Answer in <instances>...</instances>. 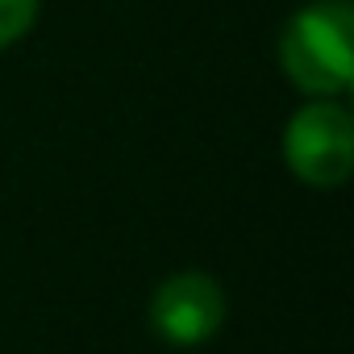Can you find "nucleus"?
Instances as JSON below:
<instances>
[{"instance_id": "nucleus-1", "label": "nucleus", "mask_w": 354, "mask_h": 354, "mask_svg": "<svg viewBox=\"0 0 354 354\" xmlns=\"http://www.w3.org/2000/svg\"><path fill=\"white\" fill-rule=\"evenodd\" d=\"M354 13L346 0H317L300 9L279 38L283 75L308 96H342L354 80Z\"/></svg>"}, {"instance_id": "nucleus-2", "label": "nucleus", "mask_w": 354, "mask_h": 354, "mask_svg": "<svg viewBox=\"0 0 354 354\" xmlns=\"http://www.w3.org/2000/svg\"><path fill=\"white\" fill-rule=\"evenodd\" d=\"M283 158L313 188H337L354 171V121L333 100L304 104L283 129Z\"/></svg>"}, {"instance_id": "nucleus-3", "label": "nucleus", "mask_w": 354, "mask_h": 354, "mask_svg": "<svg viewBox=\"0 0 354 354\" xmlns=\"http://www.w3.org/2000/svg\"><path fill=\"white\" fill-rule=\"evenodd\" d=\"M225 321V292L201 271H180L158 283L150 300V325L171 346H201Z\"/></svg>"}, {"instance_id": "nucleus-4", "label": "nucleus", "mask_w": 354, "mask_h": 354, "mask_svg": "<svg viewBox=\"0 0 354 354\" xmlns=\"http://www.w3.org/2000/svg\"><path fill=\"white\" fill-rule=\"evenodd\" d=\"M38 17V0H0V46H13L30 34Z\"/></svg>"}]
</instances>
